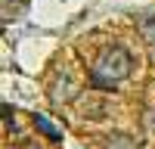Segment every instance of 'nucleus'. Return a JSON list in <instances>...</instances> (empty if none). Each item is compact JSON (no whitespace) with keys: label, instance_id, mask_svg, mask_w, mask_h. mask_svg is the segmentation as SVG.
<instances>
[{"label":"nucleus","instance_id":"1","mask_svg":"<svg viewBox=\"0 0 155 149\" xmlns=\"http://www.w3.org/2000/svg\"><path fill=\"white\" fill-rule=\"evenodd\" d=\"M130 68H134V59L124 47H106L99 50V56L90 65V84L99 90H115L118 84L130 78Z\"/></svg>","mask_w":155,"mask_h":149},{"label":"nucleus","instance_id":"2","mask_svg":"<svg viewBox=\"0 0 155 149\" xmlns=\"http://www.w3.org/2000/svg\"><path fill=\"white\" fill-rule=\"evenodd\" d=\"M74 93H78V84L71 81V74H56L53 84H50V103H56V106L68 103Z\"/></svg>","mask_w":155,"mask_h":149},{"label":"nucleus","instance_id":"3","mask_svg":"<svg viewBox=\"0 0 155 149\" xmlns=\"http://www.w3.org/2000/svg\"><path fill=\"white\" fill-rule=\"evenodd\" d=\"M102 149H140V143L130 134H109L102 140Z\"/></svg>","mask_w":155,"mask_h":149},{"label":"nucleus","instance_id":"4","mask_svg":"<svg viewBox=\"0 0 155 149\" xmlns=\"http://www.w3.org/2000/svg\"><path fill=\"white\" fill-rule=\"evenodd\" d=\"M34 127L41 131L44 137H50V140H62V131H59V127H56V124L50 121L47 115H34Z\"/></svg>","mask_w":155,"mask_h":149},{"label":"nucleus","instance_id":"5","mask_svg":"<svg viewBox=\"0 0 155 149\" xmlns=\"http://www.w3.org/2000/svg\"><path fill=\"white\" fill-rule=\"evenodd\" d=\"M140 34H143V41L149 47H155V19H146L143 25H140Z\"/></svg>","mask_w":155,"mask_h":149},{"label":"nucleus","instance_id":"6","mask_svg":"<svg viewBox=\"0 0 155 149\" xmlns=\"http://www.w3.org/2000/svg\"><path fill=\"white\" fill-rule=\"evenodd\" d=\"M3 127L6 131H16V118H9V106L3 103Z\"/></svg>","mask_w":155,"mask_h":149},{"label":"nucleus","instance_id":"7","mask_svg":"<svg viewBox=\"0 0 155 149\" xmlns=\"http://www.w3.org/2000/svg\"><path fill=\"white\" fill-rule=\"evenodd\" d=\"M19 149H37V146H34V143H22Z\"/></svg>","mask_w":155,"mask_h":149},{"label":"nucleus","instance_id":"8","mask_svg":"<svg viewBox=\"0 0 155 149\" xmlns=\"http://www.w3.org/2000/svg\"><path fill=\"white\" fill-rule=\"evenodd\" d=\"M152 131H155V118H152Z\"/></svg>","mask_w":155,"mask_h":149}]
</instances>
